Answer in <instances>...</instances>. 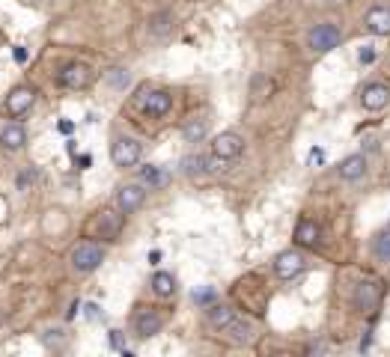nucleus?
Listing matches in <instances>:
<instances>
[{"mask_svg":"<svg viewBox=\"0 0 390 357\" xmlns=\"http://www.w3.org/2000/svg\"><path fill=\"white\" fill-rule=\"evenodd\" d=\"M378 298H382L378 283H361L355 289V306H357V310H373V306L378 304Z\"/></svg>","mask_w":390,"mask_h":357,"instance_id":"nucleus-17","label":"nucleus"},{"mask_svg":"<svg viewBox=\"0 0 390 357\" xmlns=\"http://www.w3.org/2000/svg\"><path fill=\"white\" fill-rule=\"evenodd\" d=\"M140 185H146L149 191H155V187H164L167 185V173L161 170V167H143V170H140Z\"/></svg>","mask_w":390,"mask_h":357,"instance_id":"nucleus-19","label":"nucleus"},{"mask_svg":"<svg viewBox=\"0 0 390 357\" xmlns=\"http://www.w3.org/2000/svg\"><path fill=\"white\" fill-rule=\"evenodd\" d=\"M102 262H105V250L98 244H93V241H81L72 250V268L75 271H81V274L96 271Z\"/></svg>","mask_w":390,"mask_h":357,"instance_id":"nucleus-2","label":"nucleus"},{"mask_svg":"<svg viewBox=\"0 0 390 357\" xmlns=\"http://www.w3.org/2000/svg\"><path fill=\"white\" fill-rule=\"evenodd\" d=\"M60 84L66 89H87L93 84V68L87 63H69L63 72H60Z\"/></svg>","mask_w":390,"mask_h":357,"instance_id":"nucleus-6","label":"nucleus"},{"mask_svg":"<svg viewBox=\"0 0 390 357\" xmlns=\"http://www.w3.org/2000/svg\"><path fill=\"white\" fill-rule=\"evenodd\" d=\"M304 265H307V259L301 250H283L274 259V271L280 280H295V277L304 271Z\"/></svg>","mask_w":390,"mask_h":357,"instance_id":"nucleus-4","label":"nucleus"},{"mask_svg":"<svg viewBox=\"0 0 390 357\" xmlns=\"http://www.w3.org/2000/svg\"><path fill=\"white\" fill-rule=\"evenodd\" d=\"M33 102H36V89L33 86H15L12 93L6 95V113L9 116H21V113H27L30 107H33Z\"/></svg>","mask_w":390,"mask_h":357,"instance_id":"nucleus-10","label":"nucleus"},{"mask_svg":"<svg viewBox=\"0 0 390 357\" xmlns=\"http://www.w3.org/2000/svg\"><path fill=\"white\" fill-rule=\"evenodd\" d=\"M170 107H173V95L167 93V89H152V93H143L140 98V111L146 116H167Z\"/></svg>","mask_w":390,"mask_h":357,"instance_id":"nucleus-5","label":"nucleus"},{"mask_svg":"<svg viewBox=\"0 0 390 357\" xmlns=\"http://www.w3.org/2000/svg\"><path fill=\"white\" fill-rule=\"evenodd\" d=\"M206 134H209L206 119H188V122H185V128H182V137H185L188 143H200Z\"/></svg>","mask_w":390,"mask_h":357,"instance_id":"nucleus-21","label":"nucleus"},{"mask_svg":"<svg viewBox=\"0 0 390 357\" xmlns=\"http://www.w3.org/2000/svg\"><path fill=\"white\" fill-rule=\"evenodd\" d=\"M373 253L378 256L382 262H390V230L387 232H382L375 238V244H373Z\"/></svg>","mask_w":390,"mask_h":357,"instance_id":"nucleus-23","label":"nucleus"},{"mask_svg":"<svg viewBox=\"0 0 390 357\" xmlns=\"http://www.w3.org/2000/svg\"><path fill=\"white\" fill-rule=\"evenodd\" d=\"M167 30H170V15H155L152 21H149V33H152L155 39L167 36Z\"/></svg>","mask_w":390,"mask_h":357,"instance_id":"nucleus-25","label":"nucleus"},{"mask_svg":"<svg viewBox=\"0 0 390 357\" xmlns=\"http://www.w3.org/2000/svg\"><path fill=\"white\" fill-rule=\"evenodd\" d=\"M212 152H215L218 158H224V161H236V158L245 152V140H242V137H238L236 131H224V134L215 137Z\"/></svg>","mask_w":390,"mask_h":357,"instance_id":"nucleus-7","label":"nucleus"},{"mask_svg":"<svg viewBox=\"0 0 390 357\" xmlns=\"http://www.w3.org/2000/svg\"><path fill=\"white\" fill-rule=\"evenodd\" d=\"M152 292L158 298H170V295L176 292V277L167 274V271H155V277H152Z\"/></svg>","mask_w":390,"mask_h":357,"instance_id":"nucleus-20","label":"nucleus"},{"mask_svg":"<svg viewBox=\"0 0 390 357\" xmlns=\"http://www.w3.org/2000/svg\"><path fill=\"white\" fill-rule=\"evenodd\" d=\"M366 173V158L364 155H348L339 161V178H346V182H357Z\"/></svg>","mask_w":390,"mask_h":357,"instance_id":"nucleus-15","label":"nucleus"},{"mask_svg":"<svg viewBox=\"0 0 390 357\" xmlns=\"http://www.w3.org/2000/svg\"><path fill=\"white\" fill-rule=\"evenodd\" d=\"M119 230H123V214L114 212V208H105V212L98 214V235L107 238V241H116Z\"/></svg>","mask_w":390,"mask_h":357,"instance_id":"nucleus-13","label":"nucleus"},{"mask_svg":"<svg viewBox=\"0 0 390 357\" xmlns=\"http://www.w3.org/2000/svg\"><path fill=\"white\" fill-rule=\"evenodd\" d=\"M87 319H93V322L98 319V306L96 304H87Z\"/></svg>","mask_w":390,"mask_h":357,"instance_id":"nucleus-29","label":"nucleus"},{"mask_svg":"<svg viewBox=\"0 0 390 357\" xmlns=\"http://www.w3.org/2000/svg\"><path fill=\"white\" fill-rule=\"evenodd\" d=\"M140 155H143V146H140V140H134V137H116L114 146H111V161L116 167H134L140 161Z\"/></svg>","mask_w":390,"mask_h":357,"instance_id":"nucleus-3","label":"nucleus"},{"mask_svg":"<svg viewBox=\"0 0 390 357\" xmlns=\"http://www.w3.org/2000/svg\"><path fill=\"white\" fill-rule=\"evenodd\" d=\"M161 327H164V319H161V315H158L155 310L137 313V319H134V333L140 336V340H149V336L161 333Z\"/></svg>","mask_w":390,"mask_h":357,"instance_id":"nucleus-11","label":"nucleus"},{"mask_svg":"<svg viewBox=\"0 0 390 357\" xmlns=\"http://www.w3.org/2000/svg\"><path fill=\"white\" fill-rule=\"evenodd\" d=\"M325 161V152H322V149H313V152H310V164H322Z\"/></svg>","mask_w":390,"mask_h":357,"instance_id":"nucleus-27","label":"nucleus"},{"mask_svg":"<svg viewBox=\"0 0 390 357\" xmlns=\"http://www.w3.org/2000/svg\"><path fill=\"white\" fill-rule=\"evenodd\" d=\"M182 173L185 176H209L206 155H188L185 161H182Z\"/></svg>","mask_w":390,"mask_h":357,"instance_id":"nucleus-22","label":"nucleus"},{"mask_svg":"<svg viewBox=\"0 0 390 357\" xmlns=\"http://www.w3.org/2000/svg\"><path fill=\"white\" fill-rule=\"evenodd\" d=\"M15 60H18V63H24V60H27V51H24V48H15Z\"/></svg>","mask_w":390,"mask_h":357,"instance_id":"nucleus-31","label":"nucleus"},{"mask_svg":"<svg viewBox=\"0 0 390 357\" xmlns=\"http://www.w3.org/2000/svg\"><path fill=\"white\" fill-rule=\"evenodd\" d=\"M206 315H209V324L218 327V331H227V327L236 322V313L229 310V306H224V304H212Z\"/></svg>","mask_w":390,"mask_h":357,"instance_id":"nucleus-18","label":"nucleus"},{"mask_svg":"<svg viewBox=\"0 0 390 357\" xmlns=\"http://www.w3.org/2000/svg\"><path fill=\"white\" fill-rule=\"evenodd\" d=\"M143 200H146L143 185H119L116 205H119V212H123V214H134L137 208L143 205Z\"/></svg>","mask_w":390,"mask_h":357,"instance_id":"nucleus-8","label":"nucleus"},{"mask_svg":"<svg viewBox=\"0 0 390 357\" xmlns=\"http://www.w3.org/2000/svg\"><path fill=\"white\" fill-rule=\"evenodd\" d=\"M319 241V223L310 221V217H301L295 226V244L298 247H316Z\"/></svg>","mask_w":390,"mask_h":357,"instance_id":"nucleus-16","label":"nucleus"},{"mask_svg":"<svg viewBox=\"0 0 390 357\" xmlns=\"http://www.w3.org/2000/svg\"><path fill=\"white\" fill-rule=\"evenodd\" d=\"M373 60H375V51H373V48H364V51H361V63H364V66H369Z\"/></svg>","mask_w":390,"mask_h":357,"instance_id":"nucleus-28","label":"nucleus"},{"mask_svg":"<svg viewBox=\"0 0 390 357\" xmlns=\"http://www.w3.org/2000/svg\"><path fill=\"white\" fill-rule=\"evenodd\" d=\"M212 298V289H203V292H194V301H209Z\"/></svg>","mask_w":390,"mask_h":357,"instance_id":"nucleus-30","label":"nucleus"},{"mask_svg":"<svg viewBox=\"0 0 390 357\" xmlns=\"http://www.w3.org/2000/svg\"><path fill=\"white\" fill-rule=\"evenodd\" d=\"M339 39H343V33H339L337 24H316L307 36V45H310V51H316V54H328L339 45Z\"/></svg>","mask_w":390,"mask_h":357,"instance_id":"nucleus-1","label":"nucleus"},{"mask_svg":"<svg viewBox=\"0 0 390 357\" xmlns=\"http://www.w3.org/2000/svg\"><path fill=\"white\" fill-rule=\"evenodd\" d=\"M364 24L373 36H390V9L387 6H373L366 12Z\"/></svg>","mask_w":390,"mask_h":357,"instance_id":"nucleus-12","label":"nucleus"},{"mask_svg":"<svg viewBox=\"0 0 390 357\" xmlns=\"http://www.w3.org/2000/svg\"><path fill=\"white\" fill-rule=\"evenodd\" d=\"M24 143H27V131L18 122L6 125L3 131H0V146H3L6 152H18V149H24Z\"/></svg>","mask_w":390,"mask_h":357,"instance_id":"nucleus-14","label":"nucleus"},{"mask_svg":"<svg viewBox=\"0 0 390 357\" xmlns=\"http://www.w3.org/2000/svg\"><path fill=\"white\" fill-rule=\"evenodd\" d=\"M361 104L366 107V111H384V107L390 104V86L387 84H366L361 89Z\"/></svg>","mask_w":390,"mask_h":357,"instance_id":"nucleus-9","label":"nucleus"},{"mask_svg":"<svg viewBox=\"0 0 390 357\" xmlns=\"http://www.w3.org/2000/svg\"><path fill=\"white\" fill-rule=\"evenodd\" d=\"M33 178H36V173H33V170H24L21 176H18V187H27V185H33Z\"/></svg>","mask_w":390,"mask_h":357,"instance_id":"nucleus-26","label":"nucleus"},{"mask_svg":"<svg viewBox=\"0 0 390 357\" xmlns=\"http://www.w3.org/2000/svg\"><path fill=\"white\" fill-rule=\"evenodd\" d=\"M107 84L116 86V89H125L128 84H132V75H128L125 68H111V72H107Z\"/></svg>","mask_w":390,"mask_h":357,"instance_id":"nucleus-24","label":"nucleus"}]
</instances>
